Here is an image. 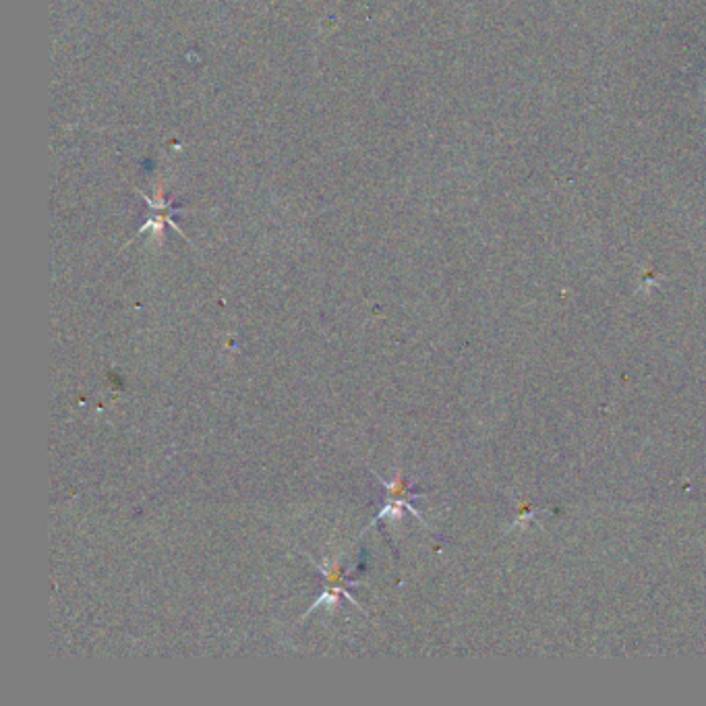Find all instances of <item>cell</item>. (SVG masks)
<instances>
[{"mask_svg": "<svg viewBox=\"0 0 706 706\" xmlns=\"http://www.w3.org/2000/svg\"><path fill=\"white\" fill-rule=\"evenodd\" d=\"M309 562H313V557H309ZM315 564V562H313ZM315 568L323 574V578H326V588H323V593L319 599L313 601V605L307 609V615H311L315 609H319L321 605H328L330 609H334L338 605L340 599H348L352 605H355L359 611H365L355 599H352L350 591L348 588L350 586H357V584H363L361 578H348L346 570L340 566V564H332V566H323V564H315Z\"/></svg>", "mask_w": 706, "mask_h": 706, "instance_id": "obj_1", "label": "cell"}, {"mask_svg": "<svg viewBox=\"0 0 706 706\" xmlns=\"http://www.w3.org/2000/svg\"><path fill=\"white\" fill-rule=\"evenodd\" d=\"M375 477L379 479V483H381V485L386 487V491H388V499H386L384 508L379 510V514L373 518V522L365 528L363 533H367L369 528H371V526H375L379 520H400L404 510H408L410 514H415V516L423 522V518L419 516V512L413 508V499L423 497V493H415V491H410L413 487H410V483L404 479V475H402V473H398L394 481H386V479H381L379 475H375ZM423 524H425V522H423Z\"/></svg>", "mask_w": 706, "mask_h": 706, "instance_id": "obj_2", "label": "cell"}]
</instances>
